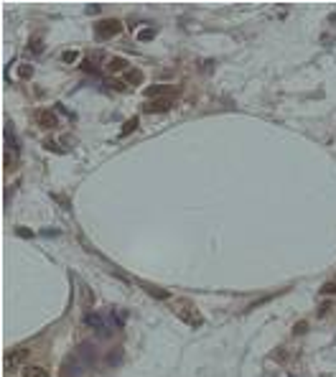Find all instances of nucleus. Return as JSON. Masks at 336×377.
I'll list each match as a JSON object with an SVG mask.
<instances>
[{
	"instance_id": "f257e3e1",
	"label": "nucleus",
	"mask_w": 336,
	"mask_h": 377,
	"mask_svg": "<svg viewBox=\"0 0 336 377\" xmlns=\"http://www.w3.org/2000/svg\"><path fill=\"white\" fill-rule=\"evenodd\" d=\"M176 314H179L186 324H194V326L201 324V316L196 314L194 303H189V301H176Z\"/></svg>"
},
{
	"instance_id": "f03ea898",
	"label": "nucleus",
	"mask_w": 336,
	"mask_h": 377,
	"mask_svg": "<svg viewBox=\"0 0 336 377\" xmlns=\"http://www.w3.org/2000/svg\"><path fill=\"white\" fill-rule=\"evenodd\" d=\"M122 31V23L117 18H107V21H100L97 23V36L100 38H112Z\"/></svg>"
},
{
	"instance_id": "7ed1b4c3",
	"label": "nucleus",
	"mask_w": 336,
	"mask_h": 377,
	"mask_svg": "<svg viewBox=\"0 0 336 377\" xmlns=\"http://www.w3.org/2000/svg\"><path fill=\"white\" fill-rule=\"evenodd\" d=\"M145 94H148V100H163V97H171L173 100V94H179V89L171 84H153L145 89Z\"/></svg>"
},
{
	"instance_id": "20e7f679",
	"label": "nucleus",
	"mask_w": 336,
	"mask_h": 377,
	"mask_svg": "<svg viewBox=\"0 0 336 377\" xmlns=\"http://www.w3.org/2000/svg\"><path fill=\"white\" fill-rule=\"evenodd\" d=\"M26 357H28V349H23V346H18V349L8 352V354H5V372L18 370V367L26 362Z\"/></svg>"
},
{
	"instance_id": "39448f33",
	"label": "nucleus",
	"mask_w": 336,
	"mask_h": 377,
	"mask_svg": "<svg viewBox=\"0 0 336 377\" xmlns=\"http://www.w3.org/2000/svg\"><path fill=\"white\" fill-rule=\"evenodd\" d=\"M84 324L90 326V329H94L97 334H107V324H105V316L94 314V311H87V314H84Z\"/></svg>"
},
{
	"instance_id": "423d86ee",
	"label": "nucleus",
	"mask_w": 336,
	"mask_h": 377,
	"mask_svg": "<svg viewBox=\"0 0 336 377\" xmlns=\"http://www.w3.org/2000/svg\"><path fill=\"white\" fill-rule=\"evenodd\" d=\"M173 107V100L171 97H163V100H148L143 105V110L145 112H166V110H171Z\"/></svg>"
},
{
	"instance_id": "0eeeda50",
	"label": "nucleus",
	"mask_w": 336,
	"mask_h": 377,
	"mask_svg": "<svg viewBox=\"0 0 336 377\" xmlns=\"http://www.w3.org/2000/svg\"><path fill=\"white\" fill-rule=\"evenodd\" d=\"M36 123L41 125V127H46V130H51V127H56L59 125V120H56V115L51 112V110H36Z\"/></svg>"
},
{
	"instance_id": "6e6552de",
	"label": "nucleus",
	"mask_w": 336,
	"mask_h": 377,
	"mask_svg": "<svg viewBox=\"0 0 336 377\" xmlns=\"http://www.w3.org/2000/svg\"><path fill=\"white\" fill-rule=\"evenodd\" d=\"M122 346H115V349H112V354H107V364H110V367H117V364H120L122 362Z\"/></svg>"
},
{
	"instance_id": "1a4fd4ad",
	"label": "nucleus",
	"mask_w": 336,
	"mask_h": 377,
	"mask_svg": "<svg viewBox=\"0 0 336 377\" xmlns=\"http://www.w3.org/2000/svg\"><path fill=\"white\" fill-rule=\"evenodd\" d=\"M23 377H48V370L33 364V367H26V370H23Z\"/></svg>"
},
{
	"instance_id": "9d476101",
	"label": "nucleus",
	"mask_w": 336,
	"mask_h": 377,
	"mask_svg": "<svg viewBox=\"0 0 336 377\" xmlns=\"http://www.w3.org/2000/svg\"><path fill=\"white\" fill-rule=\"evenodd\" d=\"M125 66H127V62H125V59H120V56L110 59V64H107V69H110V72H122Z\"/></svg>"
},
{
	"instance_id": "9b49d317",
	"label": "nucleus",
	"mask_w": 336,
	"mask_h": 377,
	"mask_svg": "<svg viewBox=\"0 0 336 377\" xmlns=\"http://www.w3.org/2000/svg\"><path fill=\"white\" fill-rule=\"evenodd\" d=\"M155 36V28H143V31H137V41H151Z\"/></svg>"
},
{
	"instance_id": "f8f14e48",
	"label": "nucleus",
	"mask_w": 336,
	"mask_h": 377,
	"mask_svg": "<svg viewBox=\"0 0 336 377\" xmlns=\"http://www.w3.org/2000/svg\"><path fill=\"white\" fill-rule=\"evenodd\" d=\"M41 41H44L41 36H33V38H31V44H28V46H31V51H33V54H38V51L44 48V44H41Z\"/></svg>"
},
{
	"instance_id": "ddd939ff",
	"label": "nucleus",
	"mask_w": 336,
	"mask_h": 377,
	"mask_svg": "<svg viewBox=\"0 0 336 377\" xmlns=\"http://www.w3.org/2000/svg\"><path fill=\"white\" fill-rule=\"evenodd\" d=\"M135 127H137V117H130V120L125 123V127H122V133H120V135H127V133H133Z\"/></svg>"
},
{
	"instance_id": "4468645a",
	"label": "nucleus",
	"mask_w": 336,
	"mask_h": 377,
	"mask_svg": "<svg viewBox=\"0 0 336 377\" xmlns=\"http://www.w3.org/2000/svg\"><path fill=\"white\" fill-rule=\"evenodd\" d=\"M125 79H127V82H135V84H137V82H143V74L137 72V69H133V72L125 74Z\"/></svg>"
},
{
	"instance_id": "2eb2a0df",
	"label": "nucleus",
	"mask_w": 336,
	"mask_h": 377,
	"mask_svg": "<svg viewBox=\"0 0 336 377\" xmlns=\"http://www.w3.org/2000/svg\"><path fill=\"white\" fill-rule=\"evenodd\" d=\"M148 293H153L155 298H168V293H166V291H161V288H153V285H148Z\"/></svg>"
},
{
	"instance_id": "dca6fc26",
	"label": "nucleus",
	"mask_w": 336,
	"mask_h": 377,
	"mask_svg": "<svg viewBox=\"0 0 336 377\" xmlns=\"http://www.w3.org/2000/svg\"><path fill=\"white\" fill-rule=\"evenodd\" d=\"M18 74H21L23 79H28V77L33 74V66H26V64H23V66H21V72H18Z\"/></svg>"
},
{
	"instance_id": "f3484780",
	"label": "nucleus",
	"mask_w": 336,
	"mask_h": 377,
	"mask_svg": "<svg viewBox=\"0 0 336 377\" xmlns=\"http://www.w3.org/2000/svg\"><path fill=\"white\" fill-rule=\"evenodd\" d=\"M61 59H64L66 64H69V62H76V51H64V54H61Z\"/></svg>"
},
{
	"instance_id": "a211bd4d",
	"label": "nucleus",
	"mask_w": 336,
	"mask_h": 377,
	"mask_svg": "<svg viewBox=\"0 0 336 377\" xmlns=\"http://www.w3.org/2000/svg\"><path fill=\"white\" fill-rule=\"evenodd\" d=\"M305 329H308V324H305V321H301V324H295V329H293V331H295V334H303Z\"/></svg>"
},
{
	"instance_id": "6ab92c4d",
	"label": "nucleus",
	"mask_w": 336,
	"mask_h": 377,
	"mask_svg": "<svg viewBox=\"0 0 336 377\" xmlns=\"http://www.w3.org/2000/svg\"><path fill=\"white\" fill-rule=\"evenodd\" d=\"M321 291H323V293H334V291H336V283H326Z\"/></svg>"
}]
</instances>
